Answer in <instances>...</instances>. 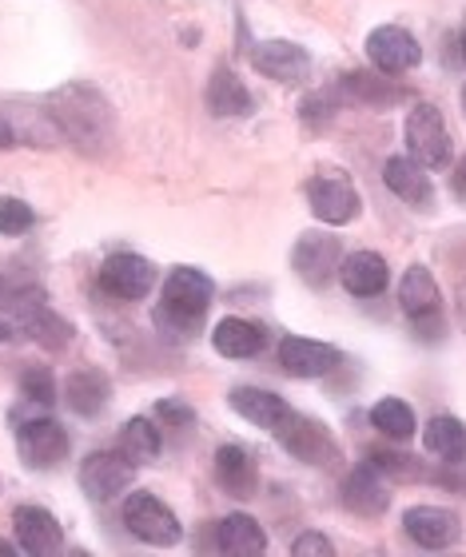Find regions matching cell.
I'll use <instances>...</instances> for the list:
<instances>
[{
	"instance_id": "1",
	"label": "cell",
	"mask_w": 466,
	"mask_h": 557,
	"mask_svg": "<svg viewBox=\"0 0 466 557\" xmlns=\"http://www.w3.org/2000/svg\"><path fill=\"white\" fill-rule=\"evenodd\" d=\"M48 116L57 120L60 136L69 139L72 148H81L84 156H105L116 139V124H112V108L100 92L84 88V84H69L60 92L48 96Z\"/></svg>"
},
{
	"instance_id": "2",
	"label": "cell",
	"mask_w": 466,
	"mask_h": 557,
	"mask_svg": "<svg viewBox=\"0 0 466 557\" xmlns=\"http://www.w3.org/2000/svg\"><path fill=\"white\" fill-rule=\"evenodd\" d=\"M211 295H216V283L204 271L175 268L168 275V283H163L160 311H156L160 331H168L172 338H192L204 326V319H208Z\"/></svg>"
},
{
	"instance_id": "3",
	"label": "cell",
	"mask_w": 466,
	"mask_h": 557,
	"mask_svg": "<svg viewBox=\"0 0 466 557\" xmlns=\"http://www.w3.org/2000/svg\"><path fill=\"white\" fill-rule=\"evenodd\" d=\"M271 434L280 438L283 450L292 454V458H299V462H307V466H335L339 462V446H335V438H331V430H327L323 422L307 418V414L287 410V418H283Z\"/></svg>"
},
{
	"instance_id": "4",
	"label": "cell",
	"mask_w": 466,
	"mask_h": 557,
	"mask_svg": "<svg viewBox=\"0 0 466 557\" xmlns=\"http://www.w3.org/2000/svg\"><path fill=\"white\" fill-rule=\"evenodd\" d=\"M124 525H128L132 537H140V542H148V546H175L180 537H184V525H180V518H175L168 506H163L156 494H148V490H136V494H128V502H124Z\"/></svg>"
},
{
	"instance_id": "5",
	"label": "cell",
	"mask_w": 466,
	"mask_h": 557,
	"mask_svg": "<svg viewBox=\"0 0 466 557\" xmlns=\"http://www.w3.org/2000/svg\"><path fill=\"white\" fill-rule=\"evenodd\" d=\"M398 302H403V311L415 319V331L427 338H439L443 335V295H439V283H434V275L422 263H415V268L403 275V283H398Z\"/></svg>"
},
{
	"instance_id": "6",
	"label": "cell",
	"mask_w": 466,
	"mask_h": 557,
	"mask_svg": "<svg viewBox=\"0 0 466 557\" xmlns=\"http://www.w3.org/2000/svg\"><path fill=\"white\" fill-rule=\"evenodd\" d=\"M136 482V462L124 450H96L81 466V486L93 502H112Z\"/></svg>"
},
{
	"instance_id": "7",
	"label": "cell",
	"mask_w": 466,
	"mask_h": 557,
	"mask_svg": "<svg viewBox=\"0 0 466 557\" xmlns=\"http://www.w3.org/2000/svg\"><path fill=\"white\" fill-rule=\"evenodd\" d=\"M307 203H311L315 220L327 227H343L359 215V191L343 172H319L307 184Z\"/></svg>"
},
{
	"instance_id": "8",
	"label": "cell",
	"mask_w": 466,
	"mask_h": 557,
	"mask_svg": "<svg viewBox=\"0 0 466 557\" xmlns=\"http://www.w3.org/2000/svg\"><path fill=\"white\" fill-rule=\"evenodd\" d=\"M407 148L410 160L422 163L427 172L431 168H443L451 160V136H446L443 112L434 104H415L407 116Z\"/></svg>"
},
{
	"instance_id": "9",
	"label": "cell",
	"mask_w": 466,
	"mask_h": 557,
	"mask_svg": "<svg viewBox=\"0 0 466 557\" xmlns=\"http://www.w3.org/2000/svg\"><path fill=\"white\" fill-rule=\"evenodd\" d=\"M100 287H105V295H112V299H120V302L144 299V295H148V290L156 287L152 259L132 256V251L108 256L105 268H100Z\"/></svg>"
},
{
	"instance_id": "10",
	"label": "cell",
	"mask_w": 466,
	"mask_h": 557,
	"mask_svg": "<svg viewBox=\"0 0 466 557\" xmlns=\"http://www.w3.org/2000/svg\"><path fill=\"white\" fill-rule=\"evenodd\" d=\"M292 263H295V275L304 278L307 287H327V283L339 275L343 244H339L335 235L307 232V235H299V244H295Z\"/></svg>"
},
{
	"instance_id": "11",
	"label": "cell",
	"mask_w": 466,
	"mask_h": 557,
	"mask_svg": "<svg viewBox=\"0 0 466 557\" xmlns=\"http://www.w3.org/2000/svg\"><path fill=\"white\" fill-rule=\"evenodd\" d=\"M16 450H21L24 466L52 470L69 454V434L57 418H33V422H21V430H16Z\"/></svg>"
},
{
	"instance_id": "12",
	"label": "cell",
	"mask_w": 466,
	"mask_h": 557,
	"mask_svg": "<svg viewBox=\"0 0 466 557\" xmlns=\"http://www.w3.org/2000/svg\"><path fill=\"white\" fill-rule=\"evenodd\" d=\"M367 60H371L383 76H403V72H410L422 60V48L407 28L383 24V28H375V33L367 36Z\"/></svg>"
},
{
	"instance_id": "13",
	"label": "cell",
	"mask_w": 466,
	"mask_h": 557,
	"mask_svg": "<svg viewBox=\"0 0 466 557\" xmlns=\"http://www.w3.org/2000/svg\"><path fill=\"white\" fill-rule=\"evenodd\" d=\"M12 530H16V546L33 557H48L64 549V530L45 506H21L12 513Z\"/></svg>"
},
{
	"instance_id": "14",
	"label": "cell",
	"mask_w": 466,
	"mask_h": 557,
	"mask_svg": "<svg viewBox=\"0 0 466 557\" xmlns=\"http://www.w3.org/2000/svg\"><path fill=\"white\" fill-rule=\"evenodd\" d=\"M252 64H256L268 81H280V84H304L307 72H311L307 48L292 45V40H263V45H256Z\"/></svg>"
},
{
	"instance_id": "15",
	"label": "cell",
	"mask_w": 466,
	"mask_h": 557,
	"mask_svg": "<svg viewBox=\"0 0 466 557\" xmlns=\"http://www.w3.org/2000/svg\"><path fill=\"white\" fill-rule=\"evenodd\" d=\"M339 355L335 347H327L319 338H299V335H287L280 343V367L292 379H319V374L335 371L339 367Z\"/></svg>"
},
{
	"instance_id": "16",
	"label": "cell",
	"mask_w": 466,
	"mask_h": 557,
	"mask_svg": "<svg viewBox=\"0 0 466 557\" xmlns=\"http://www.w3.org/2000/svg\"><path fill=\"white\" fill-rule=\"evenodd\" d=\"M403 530L422 549H446L458 542V518L451 510H439V506H410L403 513Z\"/></svg>"
},
{
	"instance_id": "17",
	"label": "cell",
	"mask_w": 466,
	"mask_h": 557,
	"mask_svg": "<svg viewBox=\"0 0 466 557\" xmlns=\"http://www.w3.org/2000/svg\"><path fill=\"white\" fill-rule=\"evenodd\" d=\"M343 506L359 518H379L391 506V486L383 482V470H375L371 462L355 466L343 482Z\"/></svg>"
},
{
	"instance_id": "18",
	"label": "cell",
	"mask_w": 466,
	"mask_h": 557,
	"mask_svg": "<svg viewBox=\"0 0 466 557\" xmlns=\"http://www.w3.org/2000/svg\"><path fill=\"white\" fill-rule=\"evenodd\" d=\"M108 395H112V383L100 367H81L64 379V407L81 418H96L108 407Z\"/></svg>"
},
{
	"instance_id": "19",
	"label": "cell",
	"mask_w": 466,
	"mask_h": 557,
	"mask_svg": "<svg viewBox=\"0 0 466 557\" xmlns=\"http://www.w3.org/2000/svg\"><path fill=\"white\" fill-rule=\"evenodd\" d=\"M383 184L391 187L403 203H410V208H431L434 203L431 175H427L422 163L410 160V156H395V160L383 163Z\"/></svg>"
},
{
	"instance_id": "20",
	"label": "cell",
	"mask_w": 466,
	"mask_h": 557,
	"mask_svg": "<svg viewBox=\"0 0 466 557\" xmlns=\"http://www.w3.org/2000/svg\"><path fill=\"white\" fill-rule=\"evenodd\" d=\"M16 319H21L24 331H28V335H33L36 343H40V347H48V350H64L72 343V335H76V331H72V326L64 323L52 307H48L45 295H36V299L24 302L21 311H16Z\"/></svg>"
},
{
	"instance_id": "21",
	"label": "cell",
	"mask_w": 466,
	"mask_h": 557,
	"mask_svg": "<svg viewBox=\"0 0 466 557\" xmlns=\"http://www.w3.org/2000/svg\"><path fill=\"white\" fill-rule=\"evenodd\" d=\"M216 482L232 498H252L259 490V470L244 446H220L216 450Z\"/></svg>"
},
{
	"instance_id": "22",
	"label": "cell",
	"mask_w": 466,
	"mask_h": 557,
	"mask_svg": "<svg viewBox=\"0 0 466 557\" xmlns=\"http://www.w3.org/2000/svg\"><path fill=\"white\" fill-rule=\"evenodd\" d=\"M339 278H343V287L355 299H375V295L387 290V263L375 251H355V256H347L339 263Z\"/></svg>"
},
{
	"instance_id": "23",
	"label": "cell",
	"mask_w": 466,
	"mask_h": 557,
	"mask_svg": "<svg viewBox=\"0 0 466 557\" xmlns=\"http://www.w3.org/2000/svg\"><path fill=\"white\" fill-rule=\"evenodd\" d=\"M228 403H232L235 414L247 418V422L259 430H275L283 418H287V410H292L280 395L259 391V386H235L232 395H228Z\"/></svg>"
},
{
	"instance_id": "24",
	"label": "cell",
	"mask_w": 466,
	"mask_h": 557,
	"mask_svg": "<svg viewBox=\"0 0 466 557\" xmlns=\"http://www.w3.org/2000/svg\"><path fill=\"white\" fill-rule=\"evenodd\" d=\"M216 549L232 557H256L268 549V534L252 513H232L216 525Z\"/></svg>"
},
{
	"instance_id": "25",
	"label": "cell",
	"mask_w": 466,
	"mask_h": 557,
	"mask_svg": "<svg viewBox=\"0 0 466 557\" xmlns=\"http://www.w3.org/2000/svg\"><path fill=\"white\" fill-rule=\"evenodd\" d=\"M211 347L220 350L223 359H256L259 350L268 347V331L247 319H223L211 331Z\"/></svg>"
},
{
	"instance_id": "26",
	"label": "cell",
	"mask_w": 466,
	"mask_h": 557,
	"mask_svg": "<svg viewBox=\"0 0 466 557\" xmlns=\"http://www.w3.org/2000/svg\"><path fill=\"white\" fill-rule=\"evenodd\" d=\"M208 112L211 116H252L256 112V100H252V92L244 88V81L235 76L232 69H220L216 76H211L208 84Z\"/></svg>"
},
{
	"instance_id": "27",
	"label": "cell",
	"mask_w": 466,
	"mask_h": 557,
	"mask_svg": "<svg viewBox=\"0 0 466 557\" xmlns=\"http://www.w3.org/2000/svg\"><path fill=\"white\" fill-rule=\"evenodd\" d=\"M422 446H427V454L443 458L446 466L466 462V426L451 414H434L422 426Z\"/></svg>"
},
{
	"instance_id": "28",
	"label": "cell",
	"mask_w": 466,
	"mask_h": 557,
	"mask_svg": "<svg viewBox=\"0 0 466 557\" xmlns=\"http://www.w3.org/2000/svg\"><path fill=\"white\" fill-rule=\"evenodd\" d=\"M160 446H163L160 430H156L148 418H132L128 426H124V434H120V450L128 454L136 466L156 462V458H160Z\"/></svg>"
},
{
	"instance_id": "29",
	"label": "cell",
	"mask_w": 466,
	"mask_h": 557,
	"mask_svg": "<svg viewBox=\"0 0 466 557\" xmlns=\"http://www.w3.org/2000/svg\"><path fill=\"white\" fill-rule=\"evenodd\" d=\"M371 422L375 430H383L387 438H395V442H407L410 434H415V410L403 403V398H383L379 407L371 410Z\"/></svg>"
},
{
	"instance_id": "30",
	"label": "cell",
	"mask_w": 466,
	"mask_h": 557,
	"mask_svg": "<svg viewBox=\"0 0 466 557\" xmlns=\"http://www.w3.org/2000/svg\"><path fill=\"white\" fill-rule=\"evenodd\" d=\"M33 227H36V211L28 208L24 199L0 196V235L16 239V235L33 232Z\"/></svg>"
},
{
	"instance_id": "31",
	"label": "cell",
	"mask_w": 466,
	"mask_h": 557,
	"mask_svg": "<svg viewBox=\"0 0 466 557\" xmlns=\"http://www.w3.org/2000/svg\"><path fill=\"white\" fill-rule=\"evenodd\" d=\"M21 395L28 403H36V407H52L57 403V379H52V371L48 367H28L21 374Z\"/></svg>"
},
{
	"instance_id": "32",
	"label": "cell",
	"mask_w": 466,
	"mask_h": 557,
	"mask_svg": "<svg viewBox=\"0 0 466 557\" xmlns=\"http://www.w3.org/2000/svg\"><path fill=\"white\" fill-rule=\"evenodd\" d=\"M156 414L168 422V430H184V426H192V418H196L192 407L180 403V398H160V403H156Z\"/></svg>"
},
{
	"instance_id": "33",
	"label": "cell",
	"mask_w": 466,
	"mask_h": 557,
	"mask_svg": "<svg viewBox=\"0 0 466 557\" xmlns=\"http://www.w3.org/2000/svg\"><path fill=\"white\" fill-rule=\"evenodd\" d=\"M292 554L295 557H331V542L323 534H304L292 542Z\"/></svg>"
},
{
	"instance_id": "34",
	"label": "cell",
	"mask_w": 466,
	"mask_h": 557,
	"mask_svg": "<svg viewBox=\"0 0 466 557\" xmlns=\"http://www.w3.org/2000/svg\"><path fill=\"white\" fill-rule=\"evenodd\" d=\"M451 191L466 203V156L455 163V172H451Z\"/></svg>"
},
{
	"instance_id": "35",
	"label": "cell",
	"mask_w": 466,
	"mask_h": 557,
	"mask_svg": "<svg viewBox=\"0 0 466 557\" xmlns=\"http://www.w3.org/2000/svg\"><path fill=\"white\" fill-rule=\"evenodd\" d=\"M458 314H463V326H466V287L458 290Z\"/></svg>"
},
{
	"instance_id": "36",
	"label": "cell",
	"mask_w": 466,
	"mask_h": 557,
	"mask_svg": "<svg viewBox=\"0 0 466 557\" xmlns=\"http://www.w3.org/2000/svg\"><path fill=\"white\" fill-rule=\"evenodd\" d=\"M12 338V326L9 323H0V343H9Z\"/></svg>"
},
{
	"instance_id": "37",
	"label": "cell",
	"mask_w": 466,
	"mask_h": 557,
	"mask_svg": "<svg viewBox=\"0 0 466 557\" xmlns=\"http://www.w3.org/2000/svg\"><path fill=\"white\" fill-rule=\"evenodd\" d=\"M463 112H466V92H463Z\"/></svg>"
},
{
	"instance_id": "38",
	"label": "cell",
	"mask_w": 466,
	"mask_h": 557,
	"mask_svg": "<svg viewBox=\"0 0 466 557\" xmlns=\"http://www.w3.org/2000/svg\"><path fill=\"white\" fill-rule=\"evenodd\" d=\"M463 52H466V36H463Z\"/></svg>"
}]
</instances>
